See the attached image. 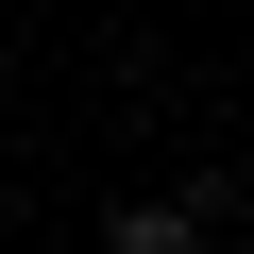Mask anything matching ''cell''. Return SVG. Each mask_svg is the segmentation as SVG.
Masks as SVG:
<instances>
[{
    "instance_id": "1",
    "label": "cell",
    "mask_w": 254,
    "mask_h": 254,
    "mask_svg": "<svg viewBox=\"0 0 254 254\" xmlns=\"http://www.w3.org/2000/svg\"><path fill=\"white\" fill-rule=\"evenodd\" d=\"M102 254H203V203H119Z\"/></svg>"
}]
</instances>
